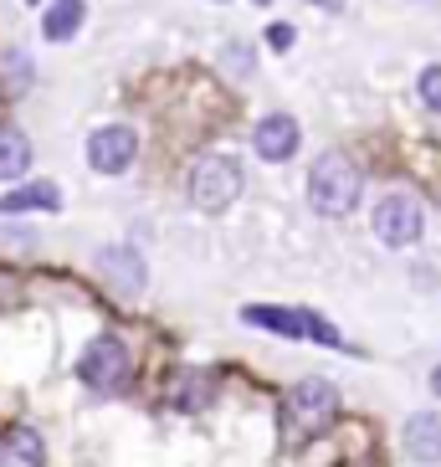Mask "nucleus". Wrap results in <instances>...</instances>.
Here are the masks:
<instances>
[{
  "label": "nucleus",
  "mask_w": 441,
  "mask_h": 467,
  "mask_svg": "<svg viewBox=\"0 0 441 467\" xmlns=\"http://www.w3.org/2000/svg\"><path fill=\"white\" fill-rule=\"evenodd\" d=\"M288 411L303 431H323L333 421V411H339V390L329 380H298L288 396Z\"/></svg>",
  "instance_id": "423d86ee"
},
{
  "label": "nucleus",
  "mask_w": 441,
  "mask_h": 467,
  "mask_svg": "<svg viewBox=\"0 0 441 467\" xmlns=\"http://www.w3.org/2000/svg\"><path fill=\"white\" fill-rule=\"evenodd\" d=\"M185 191L200 211H226L241 195V165L226 160V154H206L200 165H190V180H185Z\"/></svg>",
  "instance_id": "f03ea898"
},
{
  "label": "nucleus",
  "mask_w": 441,
  "mask_h": 467,
  "mask_svg": "<svg viewBox=\"0 0 441 467\" xmlns=\"http://www.w3.org/2000/svg\"><path fill=\"white\" fill-rule=\"evenodd\" d=\"M77 375H83V385H93L97 396H113V390H124V385H128V349L103 334V339H93L83 349Z\"/></svg>",
  "instance_id": "7ed1b4c3"
},
{
  "label": "nucleus",
  "mask_w": 441,
  "mask_h": 467,
  "mask_svg": "<svg viewBox=\"0 0 441 467\" xmlns=\"http://www.w3.org/2000/svg\"><path fill=\"white\" fill-rule=\"evenodd\" d=\"M83 16H87L83 0H52V11L42 16V36L46 42H72L77 26H83Z\"/></svg>",
  "instance_id": "9b49d317"
},
{
  "label": "nucleus",
  "mask_w": 441,
  "mask_h": 467,
  "mask_svg": "<svg viewBox=\"0 0 441 467\" xmlns=\"http://www.w3.org/2000/svg\"><path fill=\"white\" fill-rule=\"evenodd\" d=\"M62 206V191L52 180H36V185H21V191L0 195V216H21V211H56Z\"/></svg>",
  "instance_id": "9d476101"
},
{
  "label": "nucleus",
  "mask_w": 441,
  "mask_h": 467,
  "mask_svg": "<svg viewBox=\"0 0 441 467\" xmlns=\"http://www.w3.org/2000/svg\"><path fill=\"white\" fill-rule=\"evenodd\" d=\"M431 390H436V396H441V365H436V375H431Z\"/></svg>",
  "instance_id": "aec40b11"
},
{
  "label": "nucleus",
  "mask_w": 441,
  "mask_h": 467,
  "mask_svg": "<svg viewBox=\"0 0 441 467\" xmlns=\"http://www.w3.org/2000/svg\"><path fill=\"white\" fill-rule=\"evenodd\" d=\"M374 236L395 252L415 247V236H421V206H415V195H400V191L385 195L374 206Z\"/></svg>",
  "instance_id": "20e7f679"
},
{
  "label": "nucleus",
  "mask_w": 441,
  "mask_h": 467,
  "mask_svg": "<svg viewBox=\"0 0 441 467\" xmlns=\"http://www.w3.org/2000/svg\"><path fill=\"white\" fill-rule=\"evenodd\" d=\"M313 5H323V11H344V0H313Z\"/></svg>",
  "instance_id": "6ab92c4d"
},
{
  "label": "nucleus",
  "mask_w": 441,
  "mask_h": 467,
  "mask_svg": "<svg viewBox=\"0 0 441 467\" xmlns=\"http://www.w3.org/2000/svg\"><path fill=\"white\" fill-rule=\"evenodd\" d=\"M267 42H272L277 52H288V47H292V26H272V31H267Z\"/></svg>",
  "instance_id": "f3484780"
},
{
  "label": "nucleus",
  "mask_w": 441,
  "mask_h": 467,
  "mask_svg": "<svg viewBox=\"0 0 441 467\" xmlns=\"http://www.w3.org/2000/svg\"><path fill=\"white\" fill-rule=\"evenodd\" d=\"M226 62H231V67H241V72H247V67H251V52H226Z\"/></svg>",
  "instance_id": "a211bd4d"
},
{
  "label": "nucleus",
  "mask_w": 441,
  "mask_h": 467,
  "mask_svg": "<svg viewBox=\"0 0 441 467\" xmlns=\"http://www.w3.org/2000/svg\"><path fill=\"white\" fill-rule=\"evenodd\" d=\"M134 154H138V134L128 124H108L87 139V165H93L97 175H124V170L134 165Z\"/></svg>",
  "instance_id": "39448f33"
},
{
  "label": "nucleus",
  "mask_w": 441,
  "mask_h": 467,
  "mask_svg": "<svg viewBox=\"0 0 441 467\" xmlns=\"http://www.w3.org/2000/svg\"><path fill=\"white\" fill-rule=\"evenodd\" d=\"M0 83H5V93H26L31 88V57L26 52H5L0 57Z\"/></svg>",
  "instance_id": "2eb2a0df"
},
{
  "label": "nucleus",
  "mask_w": 441,
  "mask_h": 467,
  "mask_svg": "<svg viewBox=\"0 0 441 467\" xmlns=\"http://www.w3.org/2000/svg\"><path fill=\"white\" fill-rule=\"evenodd\" d=\"M31 170V139L21 129L0 124V180H21Z\"/></svg>",
  "instance_id": "f8f14e48"
},
{
  "label": "nucleus",
  "mask_w": 441,
  "mask_h": 467,
  "mask_svg": "<svg viewBox=\"0 0 441 467\" xmlns=\"http://www.w3.org/2000/svg\"><path fill=\"white\" fill-rule=\"evenodd\" d=\"M46 457V447H42V437L31 431V426H11V431H0V462H26V467H36Z\"/></svg>",
  "instance_id": "ddd939ff"
},
{
  "label": "nucleus",
  "mask_w": 441,
  "mask_h": 467,
  "mask_svg": "<svg viewBox=\"0 0 441 467\" xmlns=\"http://www.w3.org/2000/svg\"><path fill=\"white\" fill-rule=\"evenodd\" d=\"M247 324H267L272 334H282V339H298V334H308V314H282V308H247Z\"/></svg>",
  "instance_id": "4468645a"
},
{
  "label": "nucleus",
  "mask_w": 441,
  "mask_h": 467,
  "mask_svg": "<svg viewBox=\"0 0 441 467\" xmlns=\"http://www.w3.org/2000/svg\"><path fill=\"white\" fill-rule=\"evenodd\" d=\"M421 98H426V109L441 113V67H426V72H421Z\"/></svg>",
  "instance_id": "dca6fc26"
},
{
  "label": "nucleus",
  "mask_w": 441,
  "mask_h": 467,
  "mask_svg": "<svg viewBox=\"0 0 441 467\" xmlns=\"http://www.w3.org/2000/svg\"><path fill=\"white\" fill-rule=\"evenodd\" d=\"M97 273L108 277L118 293H138L144 288V257L134 247H103L97 252Z\"/></svg>",
  "instance_id": "0eeeda50"
},
{
  "label": "nucleus",
  "mask_w": 441,
  "mask_h": 467,
  "mask_svg": "<svg viewBox=\"0 0 441 467\" xmlns=\"http://www.w3.org/2000/svg\"><path fill=\"white\" fill-rule=\"evenodd\" d=\"M257 154L262 160H288V154H298V124H292L288 113H272V119L257 124Z\"/></svg>",
  "instance_id": "1a4fd4ad"
},
{
  "label": "nucleus",
  "mask_w": 441,
  "mask_h": 467,
  "mask_svg": "<svg viewBox=\"0 0 441 467\" xmlns=\"http://www.w3.org/2000/svg\"><path fill=\"white\" fill-rule=\"evenodd\" d=\"M359 191H364V180L344 154H318V165L308 170V201L318 216H349L359 206Z\"/></svg>",
  "instance_id": "f257e3e1"
},
{
  "label": "nucleus",
  "mask_w": 441,
  "mask_h": 467,
  "mask_svg": "<svg viewBox=\"0 0 441 467\" xmlns=\"http://www.w3.org/2000/svg\"><path fill=\"white\" fill-rule=\"evenodd\" d=\"M405 457L411 462H441V416L436 411H415L405 421Z\"/></svg>",
  "instance_id": "6e6552de"
}]
</instances>
